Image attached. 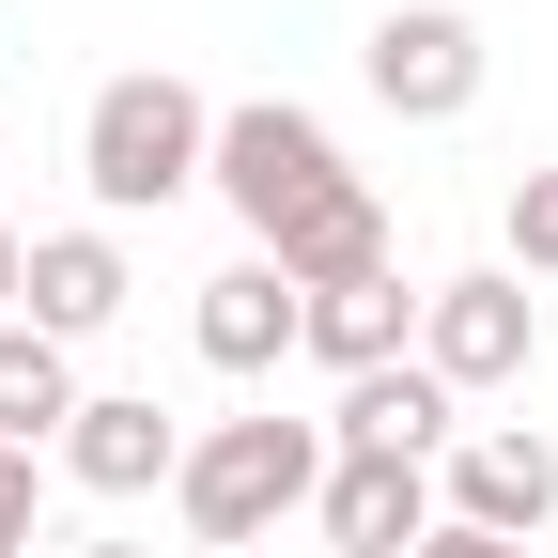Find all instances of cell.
Returning a JSON list of instances; mask_svg holds the SVG:
<instances>
[{
    "instance_id": "6da1fadb",
    "label": "cell",
    "mask_w": 558,
    "mask_h": 558,
    "mask_svg": "<svg viewBox=\"0 0 558 558\" xmlns=\"http://www.w3.org/2000/svg\"><path fill=\"white\" fill-rule=\"evenodd\" d=\"M326 497V418H202L186 435V465H171V512H186V543H279Z\"/></svg>"
},
{
    "instance_id": "7a4b0ae2",
    "label": "cell",
    "mask_w": 558,
    "mask_h": 558,
    "mask_svg": "<svg viewBox=\"0 0 558 558\" xmlns=\"http://www.w3.org/2000/svg\"><path fill=\"white\" fill-rule=\"evenodd\" d=\"M218 171V109H202L171 62H140V78H109L78 109V186H94V218H171V202Z\"/></svg>"
},
{
    "instance_id": "3957f363",
    "label": "cell",
    "mask_w": 558,
    "mask_h": 558,
    "mask_svg": "<svg viewBox=\"0 0 558 558\" xmlns=\"http://www.w3.org/2000/svg\"><path fill=\"white\" fill-rule=\"evenodd\" d=\"M248 218V248L279 233V218H311V202L341 186V140H326V109H295V94H248V109H218V171H202Z\"/></svg>"
},
{
    "instance_id": "277c9868",
    "label": "cell",
    "mask_w": 558,
    "mask_h": 558,
    "mask_svg": "<svg viewBox=\"0 0 558 558\" xmlns=\"http://www.w3.org/2000/svg\"><path fill=\"white\" fill-rule=\"evenodd\" d=\"M481 16H450V0H388V16L357 32V78H373V109L388 124H465L481 109Z\"/></svg>"
},
{
    "instance_id": "5b68a950",
    "label": "cell",
    "mask_w": 558,
    "mask_h": 558,
    "mask_svg": "<svg viewBox=\"0 0 558 558\" xmlns=\"http://www.w3.org/2000/svg\"><path fill=\"white\" fill-rule=\"evenodd\" d=\"M418 373H435L450 403H465V388H512V373H527V279H512V264L435 279V295H418Z\"/></svg>"
},
{
    "instance_id": "8992f818",
    "label": "cell",
    "mask_w": 558,
    "mask_h": 558,
    "mask_svg": "<svg viewBox=\"0 0 558 558\" xmlns=\"http://www.w3.org/2000/svg\"><path fill=\"white\" fill-rule=\"evenodd\" d=\"M435 512L481 527V543H543V527H558V450H543V435H450Z\"/></svg>"
},
{
    "instance_id": "52a82bcc",
    "label": "cell",
    "mask_w": 558,
    "mask_h": 558,
    "mask_svg": "<svg viewBox=\"0 0 558 558\" xmlns=\"http://www.w3.org/2000/svg\"><path fill=\"white\" fill-rule=\"evenodd\" d=\"M171 465H186V418L156 388H78V418H62V481L78 497H156Z\"/></svg>"
},
{
    "instance_id": "ba28073f",
    "label": "cell",
    "mask_w": 558,
    "mask_h": 558,
    "mask_svg": "<svg viewBox=\"0 0 558 558\" xmlns=\"http://www.w3.org/2000/svg\"><path fill=\"white\" fill-rule=\"evenodd\" d=\"M311 527H326L341 558H418V543H435V465H403V450H326Z\"/></svg>"
},
{
    "instance_id": "9c48e42d",
    "label": "cell",
    "mask_w": 558,
    "mask_h": 558,
    "mask_svg": "<svg viewBox=\"0 0 558 558\" xmlns=\"http://www.w3.org/2000/svg\"><path fill=\"white\" fill-rule=\"evenodd\" d=\"M124 295H140V279H124V233L78 218V233H32V295H16V326H47L62 357H78L94 326H124Z\"/></svg>"
},
{
    "instance_id": "30bf717a",
    "label": "cell",
    "mask_w": 558,
    "mask_h": 558,
    "mask_svg": "<svg viewBox=\"0 0 558 558\" xmlns=\"http://www.w3.org/2000/svg\"><path fill=\"white\" fill-rule=\"evenodd\" d=\"M186 341H202V373H279V357H295V279H279L264 248L248 264H218V279H202V311H186Z\"/></svg>"
},
{
    "instance_id": "8fae6325",
    "label": "cell",
    "mask_w": 558,
    "mask_h": 558,
    "mask_svg": "<svg viewBox=\"0 0 558 558\" xmlns=\"http://www.w3.org/2000/svg\"><path fill=\"white\" fill-rule=\"evenodd\" d=\"M264 264L295 279V295H341V279H388V202H373L357 171H341V186L311 202V218H279V233H264Z\"/></svg>"
},
{
    "instance_id": "7c38bea8",
    "label": "cell",
    "mask_w": 558,
    "mask_h": 558,
    "mask_svg": "<svg viewBox=\"0 0 558 558\" xmlns=\"http://www.w3.org/2000/svg\"><path fill=\"white\" fill-rule=\"evenodd\" d=\"M403 341H418V295H403V264H388V279H341V295H295V357H326L341 388H357V373H388Z\"/></svg>"
},
{
    "instance_id": "4fadbf2b",
    "label": "cell",
    "mask_w": 558,
    "mask_h": 558,
    "mask_svg": "<svg viewBox=\"0 0 558 558\" xmlns=\"http://www.w3.org/2000/svg\"><path fill=\"white\" fill-rule=\"evenodd\" d=\"M326 450H403V465H435V450H450V388L418 373V357H388V373H357V388H341Z\"/></svg>"
},
{
    "instance_id": "5bb4252c",
    "label": "cell",
    "mask_w": 558,
    "mask_h": 558,
    "mask_svg": "<svg viewBox=\"0 0 558 558\" xmlns=\"http://www.w3.org/2000/svg\"><path fill=\"white\" fill-rule=\"evenodd\" d=\"M62 418H78V357L47 326H0V450H62Z\"/></svg>"
},
{
    "instance_id": "9a60e30c",
    "label": "cell",
    "mask_w": 558,
    "mask_h": 558,
    "mask_svg": "<svg viewBox=\"0 0 558 558\" xmlns=\"http://www.w3.org/2000/svg\"><path fill=\"white\" fill-rule=\"evenodd\" d=\"M512 279H558V171H512Z\"/></svg>"
},
{
    "instance_id": "2e32d148",
    "label": "cell",
    "mask_w": 558,
    "mask_h": 558,
    "mask_svg": "<svg viewBox=\"0 0 558 558\" xmlns=\"http://www.w3.org/2000/svg\"><path fill=\"white\" fill-rule=\"evenodd\" d=\"M32 527H47V465L0 450V558H32Z\"/></svg>"
},
{
    "instance_id": "e0dca14e",
    "label": "cell",
    "mask_w": 558,
    "mask_h": 558,
    "mask_svg": "<svg viewBox=\"0 0 558 558\" xmlns=\"http://www.w3.org/2000/svg\"><path fill=\"white\" fill-rule=\"evenodd\" d=\"M418 558H543V543H481V527H450V512H435V543H418Z\"/></svg>"
},
{
    "instance_id": "ac0fdd59",
    "label": "cell",
    "mask_w": 558,
    "mask_h": 558,
    "mask_svg": "<svg viewBox=\"0 0 558 558\" xmlns=\"http://www.w3.org/2000/svg\"><path fill=\"white\" fill-rule=\"evenodd\" d=\"M16 295H32V233L0 218V326H16Z\"/></svg>"
},
{
    "instance_id": "d6986e66",
    "label": "cell",
    "mask_w": 558,
    "mask_h": 558,
    "mask_svg": "<svg viewBox=\"0 0 558 558\" xmlns=\"http://www.w3.org/2000/svg\"><path fill=\"white\" fill-rule=\"evenodd\" d=\"M62 558H156V543H62Z\"/></svg>"
}]
</instances>
